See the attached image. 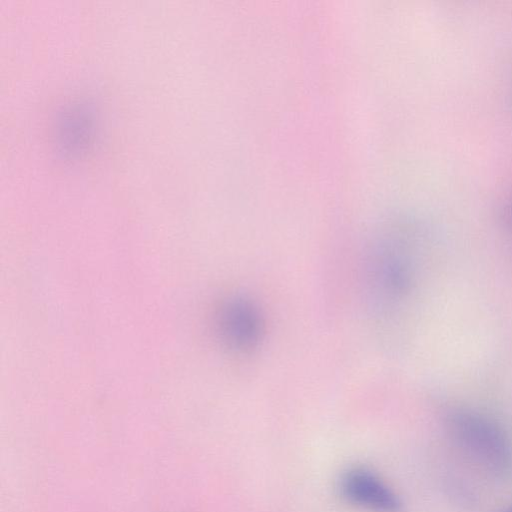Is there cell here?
<instances>
[{
    "mask_svg": "<svg viewBox=\"0 0 512 512\" xmlns=\"http://www.w3.org/2000/svg\"><path fill=\"white\" fill-rule=\"evenodd\" d=\"M501 512H512V506L502 510Z\"/></svg>",
    "mask_w": 512,
    "mask_h": 512,
    "instance_id": "cell-6",
    "label": "cell"
},
{
    "mask_svg": "<svg viewBox=\"0 0 512 512\" xmlns=\"http://www.w3.org/2000/svg\"><path fill=\"white\" fill-rule=\"evenodd\" d=\"M218 324L225 343L237 352H251L262 339L263 320L260 311L245 297L228 300L220 310Z\"/></svg>",
    "mask_w": 512,
    "mask_h": 512,
    "instance_id": "cell-3",
    "label": "cell"
},
{
    "mask_svg": "<svg viewBox=\"0 0 512 512\" xmlns=\"http://www.w3.org/2000/svg\"><path fill=\"white\" fill-rule=\"evenodd\" d=\"M505 217L509 225L512 226V196L505 208Z\"/></svg>",
    "mask_w": 512,
    "mask_h": 512,
    "instance_id": "cell-5",
    "label": "cell"
},
{
    "mask_svg": "<svg viewBox=\"0 0 512 512\" xmlns=\"http://www.w3.org/2000/svg\"><path fill=\"white\" fill-rule=\"evenodd\" d=\"M446 430L456 446L481 469L497 478L512 474V442L489 417L464 408L449 410Z\"/></svg>",
    "mask_w": 512,
    "mask_h": 512,
    "instance_id": "cell-1",
    "label": "cell"
},
{
    "mask_svg": "<svg viewBox=\"0 0 512 512\" xmlns=\"http://www.w3.org/2000/svg\"><path fill=\"white\" fill-rule=\"evenodd\" d=\"M370 284L380 306L392 305L410 290L412 268L406 250L395 243L375 248L370 265Z\"/></svg>",
    "mask_w": 512,
    "mask_h": 512,
    "instance_id": "cell-2",
    "label": "cell"
},
{
    "mask_svg": "<svg viewBox=\"0 0 512 512\" xmlns=\"http://www.w3.org/2000/svg\"><path fill=\"white\" fill-rule=\"evenodd\" d=\"M340 491L349 502L375 512H400L402 503L394 491L372 471L356 467L345 472Z\"/></svg>",
    "mask_w": 512,
    "mask_h": 512,
    "instance_id": "cell-4",
    "label": "cell"
}]
</instances>
